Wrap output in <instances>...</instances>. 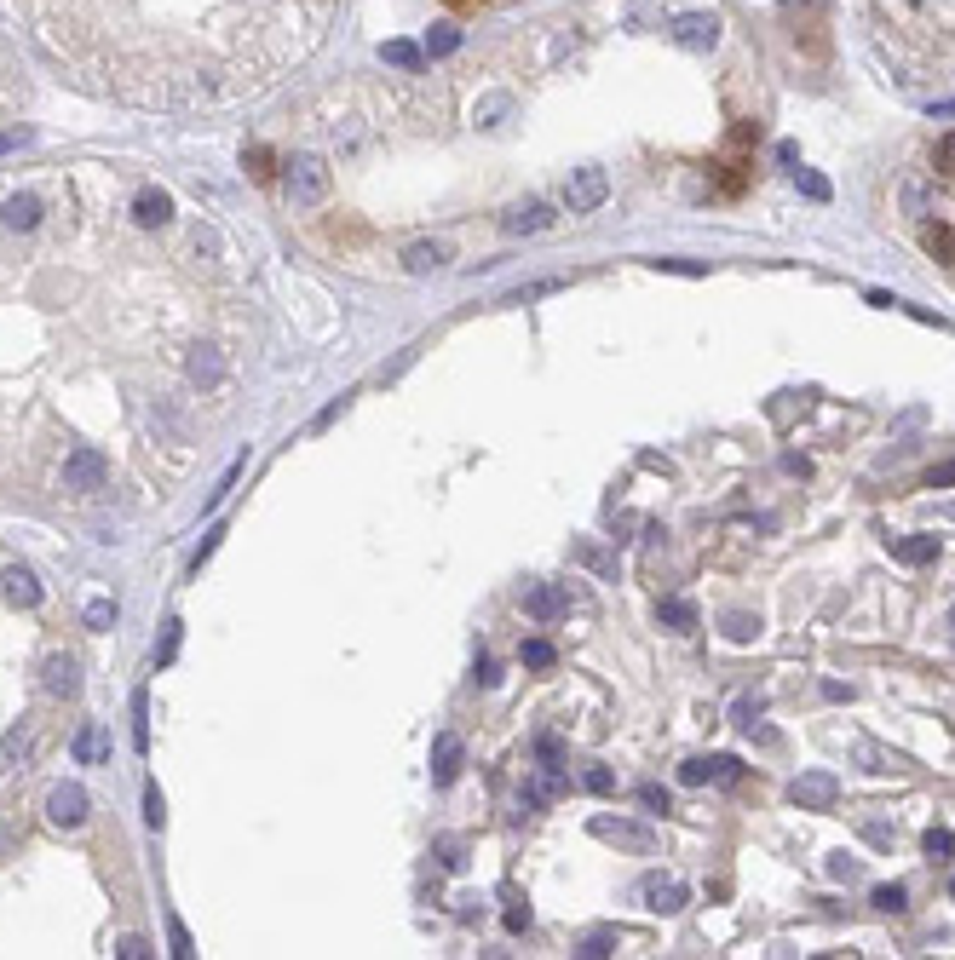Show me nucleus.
Returning a JSON list of instances; mask_svg holds the SVG:
<instances>
[{"label":"nucleus","instance_id":"nucleus-43","mask_svg":"<svg viewBox=\"0 0 955 960\" xmlns=\"http://www.w3.org/2000/svg\"><path fill=\"white\" fill-rule=\"evenodd\" d=\"M679 782H691V788L708 782V759H685V765H679Z\"/></svg>","mask_w":955,"mask_h":960},{"label":"nucleus","instance_id":"nucleus-51","mask_svg":"<svg viewBox=\"0 0 955 960\" xmlns=\"http://www.w3.org/2000/svg\"><path fill=\"white\" fill-rule=\"evenodd\" d=\"M507 926H513V932H530V903H524V909H513V915H507Z\"/></svg>","mask_w":955,"mask_h":960},{"label":"nucleus","instance_id":"nucleus-26","mask_svg":"<svg viewBox=\"0 0 955 960\" xmlns=\"http://www.w3.org/2000/svg\"><path fill=\"white\" fill-rule=\"evenodd\" d=\"M921 851H927L932 863H944V857L955 851V834H950V828H938V823H932L927 834H921Z\"/></svg>","mask_w":955,"mask_h":960},{"label":"nucleus","instance_id":"nucleus-16","mask_svg":"<svg viewBox=\"0 0 955 960\" xmlns=\"http://www.w3.org/2000/svg\"><path fill=\"white\" fill-rule=\"evenodd\" d=\"M47 690L52 696H75V690H81V667H75L70 656H52L47 662Z\"/></svg>","mask_w":955,"mask_h":960},{"label":"nucleus","instance_id":"nucleus-56","mask_svg":"<svg viewBox=\"0 0 955 960\" xmlns=\"http://www.w3.org/2000/svg\"><path fill=\"white\" fill-rule=\"evenodd\" d=\"M950 897H955V880H950Z\"/></svg>","mask_w":955,"mask_h":960},{"label":"nucleus","instance_id":"nucleus-50","mask_svg":"<svg viewBox=\"0 0 955 960\" xmlns=\"http://www.w3.org/2000/svg\"><path fill=\"white\" fill-rule=\"evenodd\" d=\"M478 115H484V127H495V115H507V98H484V110Z\"/></svg>","mask_w":955,"mask_h":960},{"label":"nucleus","instance_id":"nucleus-42","mask_svg":"<svg viewBox=\"0 0 955 960\" xmlns=\"http://www.w3.org/2000/svg\"><path fill=\"white\" fill-rule=\"evenodd\" d=\"M576 552H582V564H587V570H599V575H616V564H610V558H605V552H599V547H576Z\"/></svg>","mask_w":955,"mask_h":960},{"label":"nucleus","instance_id":"nucleus-40","mask_svg":"<svg viewBox=\"0 0 955 960\" xmlns=\"http://www.w3.org/2000/svg\"><path fill=\"white\" fill-rule=\"evenodd\" d=\"M639 805H645V811H668V788H656V782H645V788H639Z\"/></svg>","mask_w":955,"mask_h":960},{"label":"nucleus","instance_id":"nucleus-41","mask_svg":"<svg viewBox=\"0 0 955 960\" xmlns=\"http://www.w3.org/2000/svg\"><path fill=\"white\" fill-rule=\"evenodd\" d=\"M656 271H674V276H702V265L697 259H651Z\"/></svg>","mask_w":955,"mask_h":960},{"label":"nucleus","instance_id":"nucleus-3","mask_svg":"<svg viewBox=\"0 0 955 960\" xmlns=\"http://www.w3.org/2000/svg\"><path fill=\"white\" fill-rule=\"evenodd\" d=\"M104 483H110V460L98 455V449H75V455L64 460V489L93 495V489H104Z\"/></svg>","mask_w":955,"mask_h":960},{"label":"nucleus","instance_id":"nucleus-12","mask_svg":"<svg viewBox=\"0 0 955 960\" xmlns=\"http://www.w3.org/2000/svg\"><path fill=\"white\" fill-rule=\"evenodd\" d=\"M547 225H553V207H547V202H518L513 213L501 219L507 236H530V230H547Z\"/></svg>","mask_w":955,"mask_h":960},{"label":"nucleus","instance_id":"nucleus-28","mask_svg":"<svg viewBox=\"0 0 955 960\" xmlns=\"http://www.w3.org/2000/svg\"><path fill=\"white\" fill-rule=\"evenodd\" d=\"M380 58H386V64H397V69H415V64H420V46H415V41H386V46H380Z\"/></svg>","mask_w":955,"mask_h":960},{"label":"nucleus","instance_id":"nucleus-35","mask_svg":"<svg viewBox=\"0 0 955 960\" xmlns=\"http://www.w3.org/2000/svg\"><path fill=\"white\" fill-rule=\"evenodd\" d=\"M438 863L449 874H461L466 869V846H461V840H438Z\"/></svg>","mask_w":955,"mask_h":960},{"label":"nucleus","instance_id":"nucleus-46","mask_svg":"<svg viewBox=\"0 0 955 960\" xmlns=\"http://www.w3.org/2000/svg\"><path fill=\"white\" fill-rule=\"evenodd\" d=\"M116 955H121V960H144V955H150V943H144V938H127Z\"/></svg>","mask_w":955,"mask_h":960},{"label":"nucleus","instance_id":"nucleus-21","mask_svg":"<svg viewBox=\"0 0 955 960\" xmlns=\"http://www.w3.org/2000/svg\"><path fill=\"white\" fill-rule=\"evenodd\" d=\"M443 259H449V253H443V248H438V242H415V248L403 253V265H409V271H415V276H426V271H438Z\"/></svg>","mask_w":955,"mask_h":960},{"label":"nucleus","instance_id":"nucleus-18","mask_svg":"<svg viewBox=\"0 0 955 960\" xmlns=\"http://www.w3.org/2000/svg\"><path fill=\"white\" fill-rule=\"evenodd\" d=\"M921 242H927V253H932V259L955 265V225H944V219H938V225H927V230H921Z\"/></svg>","mask_w":955,"mask_h":960},{"label":"nucleus","instance_id":"nucleus-53","mask_svg":"<svg viewBox=\"0 0 955 960\" xmlns=\"http://www.w3.org/2000/svg\"><path fill=\"white\" fill-rule=\"evenodd\" d=\"M24 138H29V127H18V133H0V150H18Z\"/></svg>","mask_w":955,"mask_h":960},{"label":"nucleus","instance_id":"nucleus-5","mask_svg":"<svg viewBox=\"0 0 955 960\" xmlns=\"http://www.w3.org/2000/svg\"><path fill=\"white\" fill-rule=\"evenodd\" d=\"M593 840H610V846H622V851H656V834L651 828H639V823H622V817H593Z\"/></svg>","mask_w":955,"mask_h":960},{"label":"nucleus","instance_id":"nucleus-10","mask_svg":"<svg viewBox=\"0 0 955 960\" xmlns=\"http://www.w3.org/2000/svg\"><path fill=\"white\" fill-rule=\"evenodd\" d=\"M674 41L691 46V52H708V46L720 41V18H714V12H685V18L674 23Z\"/></svg>","mask_w":955,"mask_h":960},{"label":"nucleus","instance_id":"nucleus-54","mask_svg":"<svg viewBox=\"0 0 955 960\" xmlns=\"http://www.w3.org/2000/svg\"><path fill=\"white\" fill-rule=\"evenodd\" d=\"M950 639H955V604H950Z\"/></svg>","mask_w":955,"mask_h":960},{"label":"nucleus","instance_id":"nucleus-31","mask_svg":"<svg viewBox=\"0 0 955 960\" xmlns=\"http://www.w3.org/2000/svg\"><path fill=\"white\" fill-rule=\"evenodd\" d=\"M455 46H461V29H449V23H438V29L426 35V52H432V58H443V52H455Z\"/></svg>","mask_w":955,"mask_h":960},{"label":"nucleus","instance_id":"nucleus-38","mask_svg":"<svg viewBox=\"0 0 955 960\" xmlns=\"http://www.w3.org/2000/svg\"><path fill=\"white\" fill-rule=\"evenodd\" d=\"M162 817H167V811H162V788L150 782V788H144V823H150V828H162Z\"/></svg>","mask_w":955,"mask_h":960},{"label":"nucleus","instance_id":"nucleus-39","mask_svg":"<svg viewBox=\"0 0 955 960\" xmlns=\"http://www.w3.org/2000/svg\"><path fill=\"white\" fill-rule=\"evenodd\" d=\"M863 759H869V771H904L898 754H881V748H869V742H863Z\"/></svg>","mask_w":955,"mask_h":960},{"label":"nucleus","instance_id":"nucleus-49","mask_svg":"<svg viewBox=\"0 0 955 960\" xmlns=\"http://www.w3.org/2000/svg\"><path fill=\"white\" fill-rule=\"evenodd\" d=\"M829 874H835V880H852V874H858V863H852V857H829Z\"/></svg>","mask_w":955,"mask_h":960},{"label":"nucleus","instance_id":"nucleus-6","mask_svg":"<svg viewBox=\"0 0 955 960\" xmlns=\"http://www.w3.org/2000/svg\"><path fill=\"white\" fill-rule=\"evenodd\" d=\"M524 616H530V621H559V616H570V593H564L559 581H536V587L524 593Z\"/></svg>","mask_w":955,"mask_h":960},{"label":"nucleus","instance_id":"nucleus-47","mask_svg":"<svg viewBox=\"0 0 955 960\" xmlns=\"http://www.w3.org/2000/svg\"><path fill=\"white\" fill-rule=\"evenodd\" d=\"M950 483H955V460L950 466H938V472H927V489H950Z\"/></svg>","mask_w":955,"mask_h":960},{"label":"nucleus","instance_id":"nucleus-8","mask_svg":"<svg viewBox=\"0 0 955 960\" xmlns=\"http://www.w3.org/2000/svg\"><path fill=\"white\" fill-rule=\"evenodd\" d=\"M461 759H466V748H461V736L455 731L432 736V782H438V788H449V782L461 777Z\"/></svg>","mask_w":955,"mask_h":960},{"label":"nucleus","instance_id":"nucleus-36","mask_svg":"<svg viewBox=\"0 0 955 960\" xmlns=\"http://www.w3.org/2000/svg\"><path fill=\"white\" fill-rule=\"evenodd\" d=\"M875 909H886V915H898L904 909V886H875V897H869Z\"/></svg>","mask_w":955,"mask_h":960},{"label":"nucleus","instance_id":"nucleus-55","mask_svg":"<svg viewBox=\"0 0 955 960\" xmlns=\"http://www.w3.org/2000/svg\"><path fill=\"white\" fill-rule=\"evenodd\" d=\"M455 6H472V0H455Z\"/></svg>","mask_w":955,"mask_h":960},{"label":"nucleus","instance_id":"nucleus-34","mask_svg":"<svg viewBox=\"0 0 955 960\" xmlns=\"http://www.w3.org/2000/svg\"><path fill=\"white\" fill-rule=\"evenodd\" d=\"M932 167H938L944 179H955V133L938 138V150H932Z\"/></svg>","mask_w":955,"mask_h":960},{"label":"nucleus","instance_id":"nucleus-14","mask_svg":"<svg viewBox=\"0 0 955 960\" xmlns=\"http://www.w3.org/2000/svg\"><path fill=\"white\" fill-rule=\"evenodd\" d=\"M0 587H6V598H12L18 610H29V604H41V581H35V575H29V570H18V564H12V570L0 575Z\"/></svg>","mask_w":955,"mask_h":960},{"label":"nucleus","instance_id":"nucleus-13","mask_svg":"<svg viewBox=\"0 0 955 960\" xmlns=\"http://www.w3.org/2000/svg\"><path fill=\"white\" fill-rule=\"evenodd\" d=\"M0 225H6V230H35V225H41V196H6Z\"/></svg>","mask_w":955,"mask_h":960},{"label":"nucleus","instance_id":"nucleus-15","mask_svg":"<svg viewBox=\"0 0 955 960\" xmlns=\"http://www.w3.org/2000/svg\"><path fill=\"white\" fill-rule=\"evenodd\" d=\"M190 380H196V386H219V380H225V363H219L213 345H196V351H190Z\"/></svg>","mask_w":955,"mask_h":960},{"label":"nucleus","instance_id":"nucleus-30","mask_svg":"<svg viewBox=\"0 0 955 960\" xmlns=\"http://www.w3.org/2000/svg\"><path fill=\"white\" fill-rule=\"evenodd\" d=\"M87 627H93V633H110V627H116V604H110V598H93V604H87Z\"/></svg>","mask_w":955,"mask_h":960},{"label":"nucleus","instance_id":"nucleus-24","mask_svg":"<svg viewBox=\"0 0 955 960\" xmlns=\"http://www.w3.org/2000/svg\"><path fill=\"white\" fill-rule=\"evenodd\" d=\"M662 627H674V633H691V627H697V604H685V598H668V604H662Z\"/></svg>","mask_w":955,"mask_h":960},{"label":"nucleus","instance_id":"nucleus-52","mask_svg":"<svg viewBox=\"0 0 955 960\" xmlns=\"http://www.w3.org/2000/svg\"><path fill=\"white\" fill-rule=\"evenodd\" d=\"M754 713H760V702H748L743 696V702H737V725H754Z\"/></svg>","mask_w":955,"mask_h":960},{"label":"nucleus","instance_id":"nucleus-25","mask_svg":"<svg viewBox=\"0 0 955 960\" xmlns=\"http://www.w3.org/2000/svg\"><path fill=\"white\" fill-rule=\"evenodd\" d=\"M725 639H731V644H754V639H760V616L731 610V616H725Z\"/></svg>","mask_w":955,"mask_h":960},{"label":"nucleus","instance_id":"nucleus-37","mask_svg":"<svg viewBox=\"0 0 955 960\" xmlns=\"http://www.w3.org/2000/svg\"><path fill=\"white\" fill-rule=\"evenodd\" d=\"M271 150H265V144H254V150H248V173H254V179H271V173H277V167H271Z\"/></svg>","mask_w":955,"mask_h":960},{"label":"nucleus","instance_id":"nucleus-20","mask_svg":"<svg viewBox=\"0 0 955 960\" xmlns=\"http://www.w3.org/2000/svg\"><path fill=\"white\" fill-rule=\"evenodd\" d=\"M104 754H110L104 731H98V725H81V731H75V759H81V765H98Z\"/></svg>","mask_w":955,"mask_h":960},{"label":"nucleus","instance_id":"nucleus-27","mask_svg":"<svg viewBox=\"0 0 955 960\" xmlns=\"http://www.w3.org/2000/svg\"><path fill=\"white\" fill-rule=\"evenodd\" d=\"M737 777H743L737 754H708V782H737Z\"/></svg>","mask_w":955,"mask_h":960},{"label":"nucleus","instance_id":"nucleus-1","mask_svg":"<svg viewBox=\"0 0 955 960\" xmlns=\"http://www.w3.org/2000/svg\"><path fill=\"white\" fill-rule=\"evenodd\" d=\"M323 196H328L323 156H294V161H288V202H294V207H317Z\"/></svg>","mask_w":955,"mask_h":960},{"label":"nucleus","instance_id":"nucleus-29","mask_svg":"<svg viewBox=\"0 0 955 960\" xmlns=\"http://www.w3.org/2000/svg\"><path fill=\"white\" fill-rule=\"evenodd\" d=\"M576 955H587V960H605V955H616V932H587Z\"/></svg>","mask_w":955,"mask_h":960},{"label":"nucleus","instance_id":"nucleus-22","mask_svg":"<svg viewBox=\"0 0 955 960\" xmlns=\"http://www.w3.org/2000/svg\"><path fill=\"white\" fill-rule=\"evenodd\" d=\"M29 754H35V736L29 731H12L6 742H0V765H18V771H24Z\"/></svg>","mask_w":955,"mask_h":960},{"label":"nucleus","instance_id":"nucleus-44","mask_svg":"<svg viewBox=\"0 0 955 960\" xmlns=\"http://www.w3.org/2000/svg\"><path fill=\"white\" fill-rule=\"evenodd\" d=\"M587 788H593V794H610V788H616V777H610V771H605V765H593V771H587Z\"/></svg>","mask_w":955,"mask_h":960},{"label":"nucleus","instance_id":"nucleus-33","mask_svg":"<svg viewBox=\"0 0 955 960\" xmlns=\"http://www.w3.org/2000/svg\"><path fill=\"white\" fill-rule=\"evenodd\" d=\"M794 184H800V190H806L812 202H829V179H823V173H806V167H794Z\"/></svg>","mask_w":955,"mask_h":960},{"label":"nucleus","instance_id":"nucleus-19","mask_svg":"<svg viewBox=\"0 0 955 960\" xmlns=\"http://www.w3.org/2000/svg\"><path fill=\"white\" fill-rule=\"evenodd\" d=\"M898 564H932L938 558V535H909V541H898Z\"/></svg>","mask_w":955,"mask_h":960},{"label":"nucleus","instance_id":"nucleus-7","mask_svg":"<svg viewBox=\"0 0 955 960\" xmlns=\"http://www.w3.org/2000/svg\"><path fill=\"white\" fill-rule=\"evenodd\" d=\"M639 897H645V909H656V915H679V909L691 903L685 880H668V874H651V880L639 886Z\"/></svg>","mask_w":955,"mask_h":960},{"label":"nucleus","instance_id":"nucleus-45","mask_svg":"<svg viewBox=\"0 0 955 960\" xmlns=\"http://www.w3.org/2000/svg\"><path fill=\"white\" fill-rule=\"evenodd\" d=\"M173 650H179V621H167V639H162V656H156V667L173 662Z\"/></svg>","mask_w":955,"mask_h":960},{"label":"nucleus","instance_id":"nucleus-9","mask_svg":"<svg viewBox=\"0 0 955 960\" xmlns=\"http://www.w3.org/2000/svg\"><path fill=\"white\" fill-rule=\"evenodd\" d=\"M47 817L58 828H81L87 823V788H75V782H64V788H52L47 800Z\"/></svg>","mask_w":955,"mask_h":960},{"label":"nucleus","instance_id":"nucleus-4","mask_svg":"<svg viewBox=\"0 0 955 960\" xmlns=\"http://www.w3.org/2000/svg\"><path fill=\"white\" fill-rule=\"evenodd\" d=\"M789 800L800 805V811H835L840 782L829 777V771H806V777H794V782H789Z\"/></svg>","mask_w":955,"mask_h":960},{"label":"nucleus","instance_id":"nucleus-32","mask_svg":"<svg viewBox=\"0 0 955 960\" xmlns=\"http://www.w3.org/2000/svg\"><path fill=\"white\" fill-rule=\"evenodd\" d=\"M518 656H524V667H553V662H559V650H553L547 639H530Z\"/></svg>","mask_w":955,"mask_h":960},{"label":"nucleus","instance_id":"nucleus-48","mask_svg":"<svg viewBox=\"0 0 955 960\" xmlns=\"http://www.w3.org/2000/svg\"><path fill=\"white\" fill-rule=\"evenodd\" d=\"M167 938H173V955H190V932H185V926H179V920L167 926Z\"/></svg>","mask_w":955,"mask_h":960},{"label":"nucleus","instance_id":"nucleus-11","mask_svg":"<svg viewBox=\"0 0 955 960\" xmlns=\"http://www.w3.org/2000/svg\"><path fill=\"white\" fill-rule=\"evenodd\" d=\"M564 794V771L547 759V765H536V777L524 782V811H541V805H553Z\"/></svg>","mask_w":955,"mask_h":960},{"label":"nucleus","instance_id":"nucleus-17","mask_svg":"<svg viewBox=\"0 0 955 960\" xmlns=\"http://www.w3.org/2000/svg\"><path fill=\"white\" fill-rule=\"evenodd\" d=\"M167 213H173V196H167V190H144L139 202H133V219H139V225H167Z\"/></svg>","mask_w":955,"mask_h":960},{"label":"nucleus","instance_id":"nucleus-23","mask_svg":"<svg viewBox=\"0 0 955 960\" xmlns=\"http://www.w3.org/2000/svg\"><path fill=\"white\" fill-rule=\"evenodd\" d=\"M743 184H748V161L743 156H731V161H720V196H743Z\"/></svg>","mask_w":955,"mask_h":960},{"label":"nucleus","instance_id":"nucleus-2","mask_svg":"<svg viewBox=\"0 0 955 960\" xmlns=\"http://www.w3.org/2000/svg\"><path fill=\"white\" fill-rule=\"evenodd\" d=\"M605 196H610L605 167H576V173L564 179V207H570V213H593Z\"/></svg>","mask_w":955,"mask_h":960}]
</instances>
